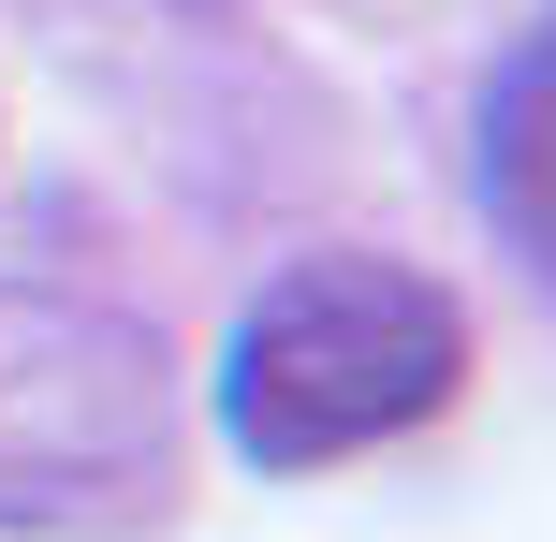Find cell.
Returning a JSON list of instances; mask_svg holds the SVG:
<instances>
[{
  "instance_id": "obj_2",
  "label": "cell",
  "mask_w": 556,
  "mask_h": 542,
  "mask_svg": "<svg viewBox=\"0 0 556 542\" xmlns=\"http://www.w3.org/2000/svg\"><path fill=\"white\" fill-rule=\"evenodd\" d=\"M162 484V396L147 352L88 308L0 293V514H117Z\"/></svg>"
},
{
  "instance_id": "obj_1",
  "label": "cell",
  "mask_w": 556,
  "mask_h": 542,
  "mask_svg": "<svg viewBox=\"0 0 556 542\" xmlns=\"http://www.w3.org/2000/svg\"><path fill=\"white\" fill-rule=\"evenodd\" d=\"M469 381V323H454L440 279L410 264L323 250L293 279H264V308L235 323L220 352V440L250 469H337L366 440L425 426V411Z\"/></svg>"
},
{
  "instance_id": "obj_3",
  "label": "cell",
  "mask_w": 556,
  "mask_h": 542,
  "mask_svg": "<svg viewBox=\"0 0 556 542\" xmlns=\"http://www.w3.org/2000/svg\"><path fill=\"white\" fill-rule=\"evenodd\" d=\"M483 205H498V235L556 279V15L498 59V88H483Z\"/></svg>"
}]
</instances>
